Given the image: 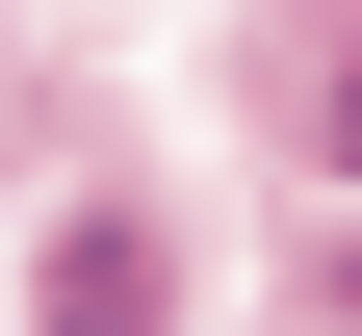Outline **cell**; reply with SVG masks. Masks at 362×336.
Wrapping results in <instances>:
<instances>
[{"mask_svg": "<svg viewBox=\"0 0 362 336\" xmlns=\"http://www.w3.org/2000/svg\"><path fill=\"white\" fill-rule=\"evenodd\" d=\"M310 156H337V181H362V26H337V78H310Z\"/></svg>", "mask_w": 362, "mask_h": 336, "instance_id": "obj_1", "label": "cell"}]
</instances>
